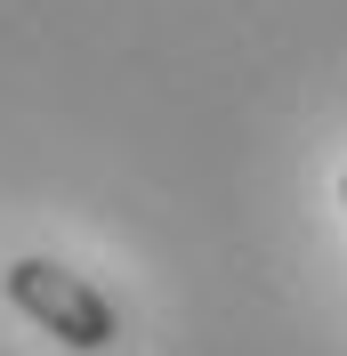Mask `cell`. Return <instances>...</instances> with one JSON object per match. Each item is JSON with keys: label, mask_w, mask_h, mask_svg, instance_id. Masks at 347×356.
I'll return each instance as SVG.
<instances>
[{"label": "cell", "mask_w": 347, "mask_h": 356, "mask_svg": "<svg viewBox=\"0 0 347 356\" xmlns=\"http://www.w3.org/2000/svg\"><path fill=\"white\" fill-rule=\"evenodd\" d=\"M0 291H8V308H17L24 324H41V332L57 340V348H73V356H105L113 340H121V308L65 259H41V251H33V259H8L0 267Z\"/></svg>", "instance_id": "obj_1"}, {"label": "cell", "mask_w": 347, "mask_h": 356, "mask_svg": "<svg viewBox=\"0 0 347 356\" xmlns=\"http://www.w3.org/2000/svg\"><path fill=\"white\" fill-rule=\"evenodd\" d=\"M339 202H347V170H339Z\"/></svg>", "instance_id": "obj_2"}]
</instances>
